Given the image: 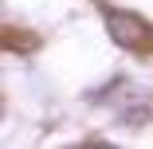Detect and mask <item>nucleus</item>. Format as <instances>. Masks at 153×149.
<instances>
[{"label":"nucleus","mask_w":153,"mask_h":149,"mask_svg":"<svg viewBox=\"0 0 153 149\" xmlns=\"http://www.w3.org/2000/svg\"><path fill=\"white\" fill-rule=\"evenodd\" d=\"M106 27H110V39L126 51H145L153 43V27L134 12H106Z\"/></svg>","instance_id":"1"}]
</instances>
